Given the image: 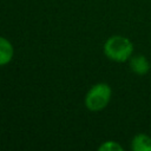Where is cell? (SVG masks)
Segmentation results:
<instances>
[{
	"mask_svg": "<svg viewBox=\"0 0 151 151\" xmlns=\"http://www.w3.org/2000/svg\"><path fill=\"white\" fill-rule=\"evenodd\" d=\"M105 55L117 63H124L131 58L133 53V45L130 39L123 35H112L104 44Z\"/></svg>",
	"mask_w": 151,
	"mask_h": 151,
	"instance_id": "cell-1",
	"label": "cell"
},
{
	"mask_svg": "<svg viewBox=\"0 0 151 151\" xmlns=\"http://www.w3.org/2000/svg\"><path fill=\"white\" fill-rule=\"evenodd\" d=\"M111 93V87L106 83H98L87 92L85 97V106L90 111H100L109 104Z\"/></svg>",
	"mask_w": 151,
	"mask_h": 151,
	"instance_id": "cell-2",
	"label": "cell"
},
{
	"mask_svg": "<svg viewBox=\"0 0 151 151\" xmlns=\"http://www.w3.org/2000/svg\"><path fill=\"white\" fill-rule=\"evenodd\" d=\"M130 68L138 76H144L150 71V63L143 54H137L130 59Z\"/></svg>",
	"mask_w": 151,
	"mask_h": 151,
	"instance_id": "cell-3",
	"label": "cell"
},
{
	"mask_svg": "<svg viewBox=\"0 0 151 151\" xmlns=\"http://www.w3.org/2000/svg\"><path fill=\"white\" fill-rule=\"evenodd\" d=\"M133 151H151V137L145 133H138L131 142Z\"/></svg>",
	"mask_w": 151,
	"mask_h": 151,
	"instance_id": "cell-4",
	"label": "cell"
},
{
	"mask_svg": "<svg viewBox=\"0 0 151 151\" xmlns=\"http://www.w3.org/2000/svg\"><path fill=\"white\" fill-rule=\"evenodd\" d=\"M13 57V46L4 37H0V66L8 64Z\"/></svg>",
	"mask_w": 151,
	"mask_h": 151,
	"instance_id": "cell-5",
	"label": "cell"
},
{
	"mask_svg": "<svg viewBox=\"0 0 151 151\" xmlns=\"http://www.w3.org/2000/svg\"><path fill=\"white\" fill-rule=\"evenodd\" d=\"M99 150L100 151H123V147L113 140H107L99 146Z\"/></svg>",
	"mask_w": 151,
	"mask_h": 151,
	"instance_id": "cell-6",
	"label": "cell"
}]
</instances>
